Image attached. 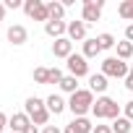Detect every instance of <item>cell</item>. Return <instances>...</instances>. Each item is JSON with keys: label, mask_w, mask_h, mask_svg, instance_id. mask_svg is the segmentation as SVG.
<instances>
[{"label": "cell", "mask_w": 133, "mask_h": 133, "mask_svg": "<svg viewBox=\"0 0 133 133\" xmlns=\"http://www.w3.org/2000/svg\"><path fill=\"white\" fill-rule=\"evenodd\" d=\"M8 133H13V130H8Z\"/></svg>", "instance_id": "35"}, {"label": "cell", "mask_w": 133, "mask_h": 133, "mask_svg": "<svg viewBox=\"0 0 133 133\" xmlns=\"http://www.w3.org/2000/svg\"><path fill=\"white\" fill-rule=\"evenodd\" d=\"M91 133H112V125H94Z\"/></svg>", "instance_id": "27"}, {"label": "cell", "mask_w": 133, "mask_h": 133, "mask_svg": "<svg viewBox=\"0 0 133 133\" xmlns=\"http://www.w3.org/2000/svg\"><path fill=\"white\" fill-rule=\"evenodd\" d=\"M24 112L31 117L34 125H47V120H50V110H47L44 99H39V97H29L24 102Z\"/></svg>", "instance_id": "3"}, {"label": "cell", "mask_w": 133, "mask_h": 133, "mask_svg": "<svg viewBox=\"0 0 133 133\" xmlns=\"http://www.w3.org/2000/svg\"><path fill=\"white\" fill-rule=\"evenodd\" d=\"M117 57H120V60H128V57H133V42H128V39L117 42Z\"/></svg>", "instance_id": "20"}, {"label": "cell", "mask_w": 133, "mask_h": 133, "mask_svg": "<svg viewBox=\"0 0 133 133\" xmlns=\"http://www.w3.org/2000/svg\"><path fill=\"white\" fill-rule=\"evenodd\" d=\"M5 125H8V115L0 112V133H5Z\"/></svg>", "instance_id": "29"}, {"label": "cell", "mask_w": 133, "mask_h": 133, "mask_svg": "<svg viewBox=\"0 0 133 133\" xmlns=\"http://www.w3.org/2000/svg\"><path fill=\"white\" fill-rule=\"evenodd\" d=\"M65 65H68V76H76V78L91 76V73H89V60H86L84 55H78V52H73L68 60H65Z\"/></svg>", "instance_id": "5"}, {"label": "cell", "mask_w": 133, "mask_h": 133, "mask_svg": "<svg viewBox=\"0 0 133 133\" xmlns=\"http://www.w3.org/2000/svg\"><path fill=\"white\" fill-rule=\"evenodd\" d=\"M44 104H47L50 115H60V112H65V110H68V102H65L60 94H50V97L44 99Z\"/></svg>", "instance_id": "12"}, {"label": "cell", "mask_w": 133, "mask_h": 133, "mask_svg": "<svg viewBox=\"0 0 133 133\" xmlns=\"http://www.w3.org/2000/svg\"><path fill=\"white\" fill-rule=\"evenodd\" d=\"M24 13L34 21H50V13H47V3H42V0H26L24 3Z\"/></svg>", "instance_id": "6"}, {"label": "cell", "mask_w": 133, "mask_h": 133, "mask_svg": "<svg viewBox=\"0 0 133 133\" xmlns=\"http://www.w3.org/2000/svg\"><path fill=\"white\" fill-rule=\"evenodd\" d=\"M24 133H42V130H39V128H37V125H34V123H31V125H29V128H26V130H24Z\"/></svg>", "instance_id": "33"}, {"label": "cell", "mask_w": 133, "mask_h": 133, "mask_svg": "<svg viewBox=\"0 0 133 133\" xmlns=\"http://www.w3.org/2000/svg\"><path fill=\"white\" fill-rule=\"evenodd\" d=\"M47 13H50V21H63L65 18V5L52 0V3H47Z\"/></svg>", "instance_id": "16"}, {"label": "cell", "mask_w": 133, "mask_h": 133, "mask_svg": "<svg viewBox=\"0 0 133 133\" xmlns=\"http://www.w3.org/2000/svg\"><path fill=\"white\" fill-rule=\"evenodd\" d=\"M44 34L52 37V39H63L65 34H68V24L65 21H47L44 24Z\"/></svg>", "instance_id": "11"}, {"label": "cell", "mask_w": 133, "mask_h": 133, "mask_svg": "<svg viewBox=\"0 0 133 133\" xmlns=\"http://www.w3.org/2000/svg\"><path fill=\"white\" fill-rule=\"evenodd\" d=\"M60 89H63L65 94H76V91H78V78H76V76H65V78L60 81Z\"/></svg>", "instance_id": "19"}, {"label": "cell", "mask_w": 133, "mask_h": 133, "mask_svg": "<svg viewBox=\"0 0 133 133\" xmlns=\"http://www.w3.org/2000/svg\"><path fill=\"white\" fill-rule=\"evenodd\" d=\"M102 8H104V0H84V24H97L102 18Z\"/></svg>", "instance_id": "7"}, {"label": "cell", "mask_w": 133, "mask_h": 133, "mask_svg": "<svg viewBox=\"0 0 133 133\" xmlns=\"http://www.w3.org/2000/svg\"><path fill=\"white\" fill-rule=\"evenodd\" d=\"M42 133H63V130H60L57 125H44V128H42Z\"/></svg>", "instance_id": "31"}, {"label": "cell", "mask_w": 133, "mask_h": 133, "mask_svg": "<svg viewBox=\"0 0 133 133\" xmlns=\"http://www.w3.org/2000/svg\"><path fill=\"white\" fill-rule=\"evenodd\" d=\"M63 78H65V76H63L60 68H50V73H47V84H57V86H60Z\"/></svg>", "instance_id": "23"}, {"label": "cell", "mask_w": 133, "mask_h": 133, "mask_svg": "<svg viewBox=\"0 0 133 133\" xmlns=\"http://www.w3.org/2000/svg\"><path fill=\"white\" fill-rule=\"evenodd\" d=\"M102 73L107 78H123L125 81V76L130 73V65L125 60H120V57H104L102 60Z\"/></svg>", "instance_id": "4"}, {"label": "cell", "mask_w": 133, "mask_h": 133, "mask_svg": "<svg viewBox=\"0 0 133 133\" xmlns=\"http://www.w3.org/2000/svg\"><path fill=\"white\" fill-rule=\"evenodd\" d=\"M68 39L71 42H84L86 39V24L84 21H71L68 24Z\"/></svg>", "instance_id": "14"}, {"label": "cell", "mask_w": 133, "mask_h": 133, "mask_svg": "<svg viewBox=\"0 0 133 133\" xmlns=\"http://www.w3.org/2000/svg\"><path fill=\"white\" fill-rule=\"evenodd\" d=\"M117 16L133 24V0H123V3L117 5Z\"/></svg>", "instance_id": "17"}, {"label": "cell", "mask_w": 133, "mask_h": 133, "mask_svg": "<svg viewBox=\"0 0 133 133\" xmlns=\"http://www.w3.org/2000/svg\"><path fill=\"white\" fill-rule=\"evenodd\" d=\"M99 52H102V47H99L97 37H86V39H84V52H81V55H84L86 60H91V57H97Z\"/></svg>", "instance_id": "15"}, {"label": "cell", "mask_w": 133, "mask_h": 133, "mask_svg": "<svg viewBox=\"0 0 133 133\" xmlns=\"http://www.w3.org/2000/svg\"><path fill=\"white\" fill-rule=\"evenodd\" d=\"M5 8L16 11V8H24V3H21V0H5Z\"/></svg>", "instance_id": "26"}, {"label": "cell", "mask_w": 133, "mask_h": 133, "mask_svg": "<svg viewBox=\"0 0 133 133\" xmlns=\"http://www.w3.org/2000/svg\"><path fill=\"white\" fill-rule=\"evenodd\" d=\"M52 55H55V57H65V60H68V57L73 55V42H71L68 37L55 39V42H52Z\"/></svg>", "instance_id": "9"}, {"label": "cell", "mask_w": 133, "mask_h": 133, "mask_svg": "<svg viewBox=\"0 0 133 133\" xmlns=\"http://www.w3.org/2000/svg\"><path fill=\"white\" fill-rule=\"evenodd\" d=\"M63 133H81V130H78V125H76V123H68Z\"/></svg>", "instance_id": "30"}, {"label": "cell", "mask_w": 133, "mask_h": 133, "mask_svg": "<svg viewBox=\"0 0 133 133\" xmlns=\"http://www.w3.org/2000/svg\"><path fill=\"white\" fill-rule=\"evenodd\" d=\"M125 89H128V91H133V68H130V73L125 76Z\"/></svg>", "instance_id": "28"}, {"label": "cell", "mask_w": 133, "mask_h": 133, "mask_svg": "<svg viewBox=\"0 0 133 133\" xmlns=\"http://www.w3.org/2000/svg\"><path fill=\"white\" fill-rule=\"evenodd\" d=\"M123 115H125V117L133 123V99H130V102H125V107H123Z\"/></svg>", "instance_id": "25"}, {"label": "cell", "mask_w": 133, "mask_h": 133, "mask_svg": "<svg viewBox=\"0 0 133 133\" xmlns=\"http://www.w3.org/2000/svg\"><path fill=\"white\" fill-rule=\"evenodd\" d=\"M97 42H99L102 50H112V47H117V42H115V37H112L110 31H102V34L97 37Z\"/></svg>", "instance_id": "21"}, {"label": "cell", "mask_w": 133, "mask_h": 133, "mask_svg": "<svg viewBox=\"0 0 133 133\" xmlns=\"http://www.w3.org/2000/svg\"><path fill=\"white\" fill-rule=\"evenodd\" d=\"M91 107H94V94L89 89H78L68 99V110L73 112V117H86V112H91Z\"/></svg>", "instance_id": "1"}, {"label": "cell", "mask_w": 133, "mask_h": 133, "mask_svg": "<svg viewBox=\"0 0 133 133\" xmlns=\"http://www.w3.org/2000/svg\"><path fill=\"white\" fill-rule=\"evenodd\" d=\"M125 39H128V42H133V24H128V26H125Z\"/></svg>", "instance_id": "32"}, {"label": "cell", "mask_w": 133, "mask_h": 133, "mask_svg": "<svg viewBox=\"0 0 133 133\" xmlns=\"http://www.w3.org/2000/svg\"><path fill=\"white\" fill-rule=\"evenodd\" d=\"M91 115L97 117V120H117L120 117V104L112 99V97H97V102H94V107H91Z\"/></svg>", "instance_id": "2"}, {"label": "cell", "mask_w": 133, "mask_h": 133, "mask_svg": "<svg viewBox=\"0 0 133 133\" xmlns=\"http://www.w3.org/2000/svg\"><path fill=\"white\" fill-rule=\"evenodd\" d=\"M73 123L78 125V130H81V133H91V130H94V125H91V120H89V117H73Z\"/></svg>", "instance_id": "22"}, {"label": "cell", "mask_w": 133, "mask_h": 133, "mask_svg": "<svg viewBox=\"0 0 133 133\" xmlns=\"http://www.w3.org/2000/svg\"><path fill=\"white\" fill-rule=\"evenodd\" d=\"M130 120L125 117V115H120L117 120H112V133H130Z\"/></svg>", "instance_id": "18"}, {"label": "cell", "mask_w": 133, "mask_h": 133, "mask_svg": "<svg viewBox=\"0 0 133 133\" xmlns=\"http://www.w3.org/2000/svg\"><path fill=\"white\" fill-rule=\"evenodd\" d=\"M5 11H8V8H5V3H0V21L5 18Z\"/></svg>", "instance_id": "34"}, {"label": "cell", "mask_w": 133, "mask_h": 133, "mask_svg": "<svg viewBox=\"0 0 133 133\" xmlns=\"http://www.w3.org/2000/svg\"><path fill=\"white\" fill-rule=\"evenodd\" d=\"M26 39H29V31H26V26H21V24H13V26L8 29V42H11V44L21 47V44H26Z\"/></svg>", "instance_id": "10"}, {"label": "cell", "mask_w": 133, "mask_h": 133, "mask_svg": "<svg viewBox=\"0 0 133 133\" xmlns=\"http://www.w3.org/2000/svg\"><path fill=\"white\" fill-rule=\"evenodd\" d=\"M107 86H110V84H107V76H104V73H91V76H89V91H91V94L97 91V94L104 97Z\"/></svg>", "instance_id": "13"}, {"label": "cell", "mask_w": 133, "mask_h": 133, "mask_svg": "<svg viewBox=\"0 0 133 133\" xmlns=\"http://www.w3.org/2000/svg\"><path fill=\"white\" fill-rule=\"evenodd\" d=\"M29 125H31V117H29L26 112H13V115L8 117V128H11L13 133H24Z\"/></svg>", "instance_id": "8"}, {"label": "cell", "mask_w": 133, "mask_h": 133, "mask_svg": "<svg viewBox=\"0 0 133 133\" xmlns=\"http://www.w3.org/2000/svg\"><path fill=\"white\" fill-rule=\"evenodd\" d=\"M47 73H50V68H34V81L37 84H47Z\"/></svg>", "instance_id": "24"}]
</instances>
